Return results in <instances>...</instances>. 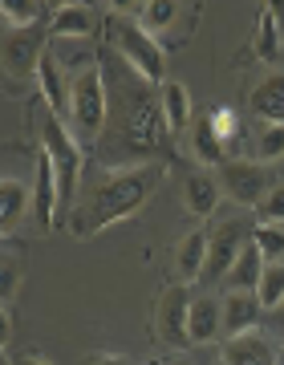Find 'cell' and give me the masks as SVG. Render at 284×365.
<instances>
[{"label": "cell", "mask_w": 284, "mask_h": 365, "mask_svg": "<svg viewBox=\"0 0 284 365\" xmlns=\"http://www.w3.org/2000/svg\"><path fill=\"white\" fill-rule=\"evenodd\" d=\"M191 288L187 284H175L167 288L155 304V325H158V337L167 345H191L187 341V321H191Z\"/></svg>", "instance_id": "cell-9"}, {"label": "cell", "mask_w": 284, "mask_h": 365, "mask_svg": "<svg viewBox=\"0 0 284 365\" xmlns=\"http://www.w3.org/2000/svg\"><path fill=\"white\" fill-rule=\"evenodd\" d=\"M126 13L134 16L151 37H158L163 29H171L175 21H179L183 9H179V4H171V0H151V4H134V9H126Z\"/></svg>", "instance_id": "cell-23"}, {"label": "cell", "mask_w": 284, "mask_h": 365, "mask_svg": "<svg viewBox=\"0 0 284 365\" xmlns=\"http://www.w3.org/2000/svg\"><path fill=\"white\" fill-rule=\"evenodd\" d=\"M167 170L151 163V167H138V170H114V175H106L98 187H90L86 195L73 203L69 211V232L73 240H93L98 232L106 227H114V223L130 220V215H138L151 195L158 191V182H163Z\"/></svg>", "instance_id": "cell-2"}, {"label": "cell", "mask_w": 284, "mask_h": 365, "mask_svg": "<svg viewBox=\"0 0 284 365\" xmlns=\"http://www.w3.org/2000/svg\"><path fill=\"white\" fill-rule=\"evenodd\" d=\"M220 187H223V195H232L240 207L256 211L260 203H264V195L276 187V175H272V167H264V163L232 158V163L220 167Z\"/></svg>", "instance_id": "cell-6"}, {"label": "cell", "mask_w": 284, "mask_h": 365, "mask_svg": "<svg viewBox=\"0 0 284 365\" xmlns=\"http://www.w3.org/2000/svg\"><path fill=\"white\" fill-rule=\"evenodd\" d=\"M252 227H256V223H248V220H228V223H220V227L211 232V240H207V272H203V280H211V284H223V280H228L232 264L240 260V252H244L248 240H252Z\"/></svg>", "instance_id": "cell-7"}, {"label": "cell", "mask_w": 284, "mask_h": 365, "mask_svg": "<svg viewBox=\"0 0 284 365\" xmlns=\"http://www.w3.org/2000/svg\"><path fill=\"white\" fill-rule=\"evenodd\" d=\"M223 199V187H220V175H203V170H195L183 179V207L191 211L195 220H207L211 211L220 207Z\"/></svg>", "instance_id": "cell-14"}, {"label": "cell", "mask_w": 284, "mask_h": 365, "mask_svg": "<svg viewBox=\"0 0 284 365\" xmlns=\"http://www.w3.org/2000/svg\"><path fill=\"white\" fill-rule=\"evenodd\" d=\"M90 365H126V361H122V357H114V353H98Z\"/></svg>", "instance_id": "cell-32"}, {"label": "cell", "mask_w": 284, "mask_h": 365, "mask_svg": "<svg viewBox=\"0 0 284 365\" xmlns=\"http://www.w3.org/2000/svg\"><path fill=\"white\" fill-rule=\"evenodd\" d=\"M252 114L260 122H284V73H268L252 90Z\"/></svg>", "instance_id": "cell-21"}, {"label": "cell", "mask_w": 284, "mask_h": 365, "mask_svg": "<svg viewBox=\"0 0 284 365\" xmlns=\"http://www.w3.org/2000/svg\"><path fill=\"white\" fill-rule=\"evenodd\" d=\"M276 365H284V345H280V353H276Z\"/></svg>", "instance_id": "cell-34"}, {"label": "cell", "mask_w": 284, "mask_h": 365, "mask_svg": "<svg viewBox=\"0 0 284 365\" xmlns=\"http://www.w3.org/2000/svg\"><path fill=\"white\" fill-rule=\"evenodd\" d=\"M167 365H191V361H167Z\"/></svg>", "instance_id": "cell-35"}, {"label": "cell", "mask_w": 284, "mask_h": 365, "mask_svg": "<svg viewBox=\"0 0 284 365\" xmlns=\"http://www.w3.org/2000/svg\"><path fill=\"white\" fill-rule=\"evenodd\" d=\"M220 365H223V361H220Z\"/></svg>", "instance_id": "cell-37"}, {"label": "cell", "mask_w": 284, "mask_h": 365, "mask_svg": "<svg viewBox=\"0 0 284 365\" xmlns=\"http://www.w3.org/2000/svg\"><path fill=\"white\" fill-rule=\"evenodd\" d=\"M110 122V86H106V69L93 66L81 78L69 81V118L65 126L73 130L81 146H98Z\"/></svg>", "instance_id": "cell-4"}, {"label": "cell", "mask_w": 284, "mask_h": 365, "mask_svg": "<svg viewBox=\"0 0 284 365\" xmlns=\"http://www.w3.org/2000/svg\"><path fill=\"white\" fill-rule=\"evenodd\" d=\"M49 29H9L4 33V73L9 78H29V73H37L41 69V57L49 49Z\"/></svg>", "instance_id": "cell-8"}, {"label": "cell", "mask_w": 284, "mask_h": 365, "mask_svg": "<svg viewBox=\"0 0 284 365\" xmlns=\"http://www.w3.org/2000/svg\"><path fill=\"white\" fill-rule=\"evenodd\" d=\"M207 232H191L183 240L179 248H175V272H179V284L191 288L195 280H203L207 272Z\"/></svg>", "instance_id": "cell-17"}, {"label": "cell", "mask_w": 284, "mask_h": 365, "mask_svg": "<svg viewBox=\"0 0 284 365\" xmlns=\"http://www.w3.org/2000/svg\"><path fill=\"white\" fill-rule=\"evenodd\" d=\"M252 244L264 256V264H284V227H272V223H256L252 227Z\"/></svg>", "instance_id": "cell-26"}, {"label": "cell", "mask_w": 284, "mask_h": 365, "mask_svg": "<svg viewBox=\"0 0 284 365\" xmlns=\"http://www.w3.org/2000/svg\"><path fill=\"white\" fill-rule=\"evenodd\" d=\"M191 150L203 167H223V163H232V158H228V146H223V138L215 134V126H211L207 114L191 122Z\"/></svg>", "instance_id": "cell-19"}, {"label": "cell", "mask_w": 284, "mask_h": 365, "mask_svg": "<svg viewBox=\"0 0 284 365\" xmlns=\"http://www.w3.org/2000/svg\"><path fill=\"white\" fill-rule=\"evenodd\" d=\"M41 150L49 155L53 163V175H57V191H61V223L69 220V211L78 203V182H81V170H86V146L73 138V130L65 126L61 118L45 114L41 122Z\"/></svg>", "instance_id": "cell-5"}, {"label": "cell", "mask_w": 284, "mask_h": 365, "mask_svg": "<svg viewBox=\"0 0 284 365\" xmlns=\"http://www.w3.org/2000/svg\"><path fill=\"white\" fill-rule=\"evenodd\" d=\"M280 13L284 9H272L264 4L260 9V25H256V41H252V57L272 66L276 57H280Z\"/></svg>", "instance_id": "cell-20"}, {"label": "cell", "mask_w": 284, "mask_h": 365, "mask_svg": "<svg viewBox=\"0 0 284 365\" xmlns=\"http://www.w3.org/2000/svg\"><path fill=\"white\" fill-rule=\"evenodd\" d=\"M220 304H223V337L256 333L260 321H264V304H260L256 292H228Z\"/></svg>", "instance_id": "cell-11"}, {"label": "cell", "mask_w": 284, "mask_h": 365, "mask_svg": "<svg viewBox=\"0 0 284 365\" xmlns=\"http://www.w3.org/2000/svg\"><path fill=\"white\" fill-rule=\"evenodd\" d=\"M276 158H284V122H264L256 134V163L272 167Z\"/></svg>", "instance_id": "cell-27"}, {"label": "cell", "mask_w": 284, "mask_h": 365, "mask_svg": "<svg viewBox=\"0 0 284 365\" xmlns=\"http://www.w3.org/2000/svg\"><path fill=\"white\" fill-rule=\"evenodd\" d=\"M268 321H272V329H276V333L284 337V300L276 304V309H272V313H268Z\"/></svg>", "instance_id": "cell-31"}, {"label": "cell", "mask_w": 284, "mask_h": 365, "mask_svg": "<svg viewBox=\"0 0 284 365\" xmlns=\"http://www.w3.org/2000/svg\"><path fill=\"white\" fill-rule=\"evenodd\" d=\"M13 365H49V361H41V357H16Z\"/></svg>", "instance_id": "cell-33"}, {"label": "cell", "mask_w": 284, "mask_h": 365, "mask_svg": "<svg viewBox=\"0 0 284 365\" xmlns=\"http://www.w3.org/2000/svg\"><path fill=\"white\" fill-rule=\"evenodd\" d=\"M33 220H37V232L45 235L61 223V191H57V175L45 150L37 155V170H33Z\"/></svg>", "instance_id": "cell-10"}, {"label": "cell", "mask_w": 284, "mask_h": 365, "mask_svg": "<svg viewBox=\"0 0 284 365\" xmlns=\"http://www.w3.org/2000/svg\"><path fill=\"white\" fill-rule=\"evenodd\" d=\"M276 345H272V337L264 333V329H256V333H244V337H228L223 341V353L220 361L223 365H276Z\"/></svg>", "instance_id": "cell-12"}, {"label": "cell", "mask_w": 284, "mask_h": 365, "mask_svg": "<svg viewBox=\"0 0 284 365\" xmlns=\"http://www.w3.org/2000/svg\"><path fill=\"white\" fill-rule=\"evenodd\" d=\"M0 16H4V29H41V16H49V9L41 0H4Z\"/></svg>", "instance_id": "cell-25"}, {"label": "cell", "mask_w": 284, "mask_h": 365, "mask_svg": "<svg viewBox=\"0 0 284 365\" xmlns=\"http://www.w3.org/2000/svg\"><path fill=\"white\" fill-rule=\"evenodd\" d=\"M264 268H268V264H264V256H260L256 244L248 240V248L240 252V260L232 264V272H228V280H223V284H228V292H256Z\"/></svg>", "instance_id": "cell-22"}, {"label": "cell", "mask_w": 284, "mask_h": 365, "mask_svg": "<svg viewBox=\"0 0 284 365\" xmlns=\"http://www.w3.org/2000/svg\"><path fill=\"white\" fill-rule=\"evenodd\" d=\"M21 244L13 248V240H4V260H0V313H13V292L21 284Z\"/></svg>", "instance_id": "cell-24"}, {"label": "cell", "mask_w": 284, "mask_h": 365, "mask_svg": "<svg viewBox=\"0 0 284 365\" xmlns=\"http://www.w3.org/2000/svg\"><path fill=\"white\" fill-rule=\"evenodd\" d=\"M33 207V187H25L21 179H0V235L13 240L21 215Z\"/></svg>", "instance_id": "cell-16"}, {"label": "cell", "mask_w": 284, "mask_h": 365, "mask_svg": "<svg viewBox=\"0 0 284 365\" xmlns=\"http://www.w3.org/2000/svg\"><path fill=\"white\" fill-rule=\"evenodd\" d=\"M106 49L118 53V61L130 66L138 78H146L151 86H163L167 81V49L126 9H114V13L106 16Z\"/></svg>", "instance_id": "cell-3"}, {"label": "cell", "mask_w": 284, "mask_h": 365, "mask_svg": "<svg viewBox=\"0 0 284 365\" xmlns=\"http://www.w3.org/2000/svg\"><path fill=\"white\" fill-rule=\"evenodd\" d=\"M207 118H211L215 134H220L223 146H228V158H235V146H240V114H235V106H215Z\"/></svg>", "instance_id": "cell-28"}, {"label": "cell", "mask_w": 284, "mask_h": 365, "mask_svg": "<svg viewBox=\"0 0 284 365\" xmlns=\"http://www.w3.org/2000/svg\"><path fill=\"white\" fill-rule=\"evenodd\" d=\"M151 365H167V361H151Z\"/></svg>", "instance_id": "cell-36"}, {"label": "cell", "mask_w": 284, "mask_h": 365, "mask_svg": "<svg viewBox=\"0 0 284 365\" xmlns=\"http://www.w3.org/2000/svg\"><path fill=\"white\" fill-rule=\"evenodd\" d=\"M106 86H110V122H106V134L98 143V163L110 175L151 167V158L163 155L171 138L158 93L151 90V81L138 78L122 61L106 69Z\"/></svg>", "instance_id": "cell-1"}, {"label": "cell", "mask_w": 284, "mask_h": 365, "mask_svg": "<svg viewBox=\"0 0 284 365\" xmlns=\"http://www.w3.org/2000/svg\"><path fill=\"white\" fill-rule=\"evenodd\" d=\"M158 106H163V122H167L171 138L191 126V93H187L183 81H163L158 86Z\"/></svg>", "instance_id": "cell-18"}, {"label": "cell", "mask_w": 284, "mask_h": 365, "mask_svg": "<svg viewBox=\"0 0 284 365\" xmlns=\"http://www.w3.org/2000/svg\"><path fill=\"white\" fill-rule=\"evenodd\" d=\"M256 297L264 304V313H272L280 304L284 300V264H268L264 268V276H260V284H256Z\"/></svg>", "instance_id": "cell-29"}, {"label": "cell", "mask_w": 284, "mask_h": 365, "mask_svg": "<svg viewBox=\"0 0 284 365\" xmlns=\"http://www.w3.org/2000/svg\"><path fill=\"white\" fill-rule=\"evenodd\" d=\"M215 337H223V304L211 297H195L191 321H187V341L191 345H211Z\"/></svg>", "instance_id": "cell-15"}, {"label": "cell", "mask_w": 284, "mask_h": 365, "mask_svg": "<svg viewBox=\"0 0 284 365\" xmlns=\"http://www.w3.org/2000/svg\"><path fill=\"white\" fill-rule=\"evenodd\" d=\"M98 29L90 4H57L49 21V41H90Z\"/></svg>", "instance_id": "cell-13"}, {"label": "cell", "mask_w": 284, "mask_h": 365, "mask_svg": "<svg viewBox=\"0 0 284 365\" xmlns=\"http://www.w3.org/2000/svg\"><path fill=\"white\" fill-rule=\"evenodd\" d=\"M256 220L260 223H272V227H280V223H284V182H276L268 195H264V203L256 207Z\"/></svg>", "instance_id": "cell-30"}]
</instances>
